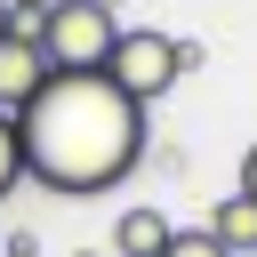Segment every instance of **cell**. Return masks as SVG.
<instances>
[{"label":"cell","mask_w":257,"mask_h":257,"mask_svg":"<svg viewBox=\"0 0 257 257\" xmlns=\"http://www.w3.org/2000/svg\"><path fill=\"white\" fill-rule=\"evenodd\" d=\"M16 145H24V177L40 193L96 201V193H112L145 169L153 120L104 72H48V88L16 112Z\"/></svg>","instance_id":"6da1fadb"},{"label":"cell","mask_w":257,"mask_h":257,"mask_svg":"<svg viewBox=\"0 0 257 257\" xmlns=\"http://www.w3.org/2000/svg\"><path fill=\"white\" fill-rule=\"evenodd\" d=\"M32 40H40L48 72H104L120 24H112V8H96V0H48V8L32 16Z\"/></svg>","instance_id":"7a4b0ae2"},{"label":"cell","mask_w":257,"mask_h":257,"mask_svg":"<svg viewBox=\"0 0 257 257\" xmlns=\"http://www.w3.org/2000/svg\"><path fill=\"white\" fill-rule=\"evenodd\" d=\"M104 80H112L128 104L153 112V104L185 80V72H177V40H169V32H145V24H137V32L120 24V40H112V56H104Z\"/></svg>","instance_id":"3957f363"},{"label":"cell","mask_w":257,"mask_h":257,"mask_svg":"<svg viewBox=\"0 0 257 257\" xmlns=\"http://www.w3.org/2000/svg\"><path fill=\"white\" fill-rule=\"evenodd\" d=\"M40 88H48V56H40L32 24H16V32L0 40V112H24Z\"/></svg>","instance_id":"277c9868"},{"label":"cell","mask_w":257,"mask_h":257,"mask_svg":"<svg viewBox=\"0 0 257 257\" xmlns=\"http://www.w3.org/2000/svg\"><path fill=\"white\" fill-rule=\"evenodd\" d=\"M169 233H177V225H169L161 209H145V201H137V209H120V217H112V257H161V249H169Z\"/></svg>","instance_id":"5b68a950"},{"label":"cell","mask_w":257,"mask_h":257,"mask_svg":"<svg viewBox=\"0 0 257 257\" xmlns=\"http://www.w3.org/2000/svg\"><path fill=\"white\" fill-rule=\"evenodd\" d=\"M209 233H217L225 257H257V201H249V193H225V201L209 209Z\"/></svg>","instance_id":"8992f818"},{"label":"cell","mask_w":257,"mask_h":257,"mask_svg":"<svg viewBox=\"0 0 257 257\" xmlns=\"http://www.w3.org/2000/svg\"><path fill=\"white\" fill-rule=\"evenodd\" d=\"M24 185V145H16V112H0V201Z\"/></svg>","instance_id":"52a82bcc"},{"label":"cell","mask_w":257,"mask_h":257,"mask_svg":"<svg viewBox=\"0 0 257 257\" xmlns=\"http://www.w3.org/2000/svg\"><path fill=\"white\" fill-rule=\"evenodd\" d=\"M161 257H225V249H217V233H209V225H177Z\"/></svg>","instance_id":"ba28073f"},{"label":"cell","mask_w":257,"mask_h":257,"mask_svg":"<svg viewBox=\"0 0 257 257\" xmlns=\"http://www.w3.org/2000/svg\"><path fill=\"white\" fill-rule=\"evenodd\" d=\"M0 257H40V241H32V233H8V241H0Z\"/></svg>","instance_id":"9c48e42d"},{"label":"cell","mask_w":257,"mask_h":257,"mask_svg":"<svg viewBox=\"0 0 257 257\" xmlns=\"http://www.w3.org/2000/svg\"><path fill=\"white\" fill-rule=\"evenodd\" d=\"M241 193H249V201H257V145H249V153H241Z\"/></svg>","instance_id":"30bf717a"},{"label":"cell","mask_w":257,"mask_h":257,"mask_svg":"<svg viewBox=\"0 0 257 257\" xmlns=\"http://www.w3.org/2000/svg\"><path fill=\"white\" fill-rule=\"evenodd\" d=\"M16 24H24V16H16V8H8V0H0V40H8V32H16Z\"/></svg>","instance_id":"8fae6325"},{"label":"cell","mask_w":257,"mask_h":257,"mask_svg":"<svg viewBox=\"0 0 257 257\" xmlns=\"http://www.w3.org/2000/svg\"><path fill=\"white\" fill-rule=\"evenodd\" d=\"M8 8H16V16H24V24H32V16H40V8H48V0H8Z\"/></svg>","instance_id":"7c38bea8"},{"label":"cell","mask_w":257,"mask_h":257,"mask_svg":"<svg viewBox=\"0 0 257 257\" xmlns=\"http://www.w3.org/2000/svg\"><path fill=\"white\" fill-rule=\"evenodd\" d=\"M72 257H104V249H72Z\"/></svg>","instance_id":"4fadbf2b"},{"label":"cell","mask_w":257,"mask_h":257,"mask_svg":"<svg viewBox=\"0 0 257 257\" xmlns=\"http://www.w3.org/2000/svg\"><path fill=\"white\" fill-rule=\"evenodd\" d=\"M96 8H120V0H96Z\"/></svg>","instance_id":"5bb4252c"}]
</instances>
